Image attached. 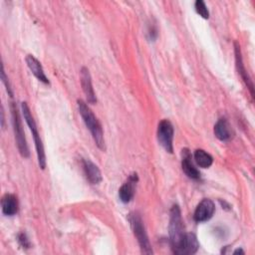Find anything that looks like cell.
<instances>
[{"label": "cell", "instance_id": "cell-13", "mask_svg": "<svg viewBox=\"0 0 255 255\" xmlns=\"http://www.w3.org/2000/svg\"><path fill=\"white\" fill-rule=\"evenodd\" d=\"M214 134L221 141H227L233 136V129L225 118H221L214 126Z\"/></svg>", "mask_w": 255, "mask_h": 255}, {"label": "cell", "instance_id": "cell-10", "mask_svg": "<svg viewBox=\"0 0 255 255\" xmlns=\"http://www.w3.org/2000/svg\"><path fill=\"white\" fill-rule=\"evenodd\" d=\"M80 79H81V85L83 88V92L87 98V101L89 104H96L97 103V97L93 88L92 84V78L90 75V72L88 68L83 67L80 72Z\"/></svg>", "mask_w": 255, "mask_h": 255}, {"label": "cell", "instance_id": "cell-3", "mask_svg": "<svg viewBox=\"0 0 255 255\" xmlns=\"http://www.w3.org/2000/svg\"><path fill=\"white\" fill-rule=\"evenodd\" d=\"M22 108V113H23V117L24 120L26 122V124L28 125L33 138H34V142H35V147H36V151H37V157H38V163L40 165V167L42 169H44L46 167V155H45V150H44V145L42 142V139L40 137L39 131H38V128L37 125L35 123V120L31 114V110L29 108V106L27 105L26 102H23L21 105Z\"/></svg>", "mask_w": 255, "mask_h": 255}, {"label": "cell", "instance_id": "cell-12", "mask_svg": "<svg viewBox=\"0 0 255 255\" xmlns=\"http://www.w3.org/2000/svg\"><path fill=\"white\" fill-rule=\"evenodd\" d=\"M181 168L183 172L191 179L197 180L200 178L199 170L194 166L191 160V153L188 148H183L181 150Z\"/></svg>", "mask_w": 255, "mask_h": 255}, {"label": "cell", "instance_id": "cell-7", "mask_svg": "<svg viewBox=\"0 0 255 255\" xmlns=\"http://www.w3.org/2000/svg\"><path fill=\"white\" fill-rule=\"evenodd\" d=\"M215 212V205L211 199H202L195 208L193 218L196 222H205L209 220Z\"/></svg>", "mask_w": 255, "mask_h": 255}, {"label": "cell", "instance_id": "cell-9", "mask_svg": "<svg viewBox=\"0 0 255 255\" xmlns=\"http://www.w3.org/2000/svg\"><path fill=\"white\" fill-rule=\"evenodd\" d=\"M234 53H235V63H236V68L238 71L239 76L241 77V79L243 80V82L245 83V85L247 86L248 90L250 91V94L252 97H254V87H253V82L251 80V78L249 77L245 66L243 64V60H242V55H241V50H240V46L237 42L234 43Z\"/></svg>", "mask_w": 255, "mask_h": 255}, {"label": "cell", "instance_id": "cell-14", "mask_svg": "<svg viewBox=\"0 0 255 255\" xmlns=\"http://www.w3.org/2000/svg\"><path fill=\"white\" fill-rule=\"evenodd\" d=\"M26 63L28 68L30 69V71L32 72V74L42 83H44L45 85H49V79L47 78V76L45 75V72L43 70V67L41 65V63L33 56V55H27L26 56Z\"/></svg>", "mask_w": 255, "mask_h": 255}, {"label": "cell", "instance_id": "cell-2", "mask_svg": "<svg viewBox=\"0 0 255 255\" xmlns=\"http://www.w3.org/2000/svg\"><path fill=\"white\" fill-rule=\"evenodd\" d=\"M168 233H169V241H170L171 249L173 253H175L186 233L184 231L180 208L176 204L172 205L169 211Z\"/></svg>", "mask_w": 255, "mask_h": 255}, {"label": "cell", "instance_id": "cell-4", "mask_svg": "<svg viewBox=\"0 0 255 255\" xmlns=\"http://www.w3.org/2000/svg\"><path fill=\"white\" fill-rule=\"evenodd\" d=\"M128 220L129 222L132 233L138 242L141 253L151 254L152 248L149 243L148 236L146 234L144 224H143V221H142L140 215L137 212H130L128 215Z\"/></svg>", "mask_w": 255, "mask_h": 255}, {"label": "cell", "instance_id": "cell-6", "mask_svg": "<svg viewBox=\"0 0 255 255\" xmlns=\"http://www.w3.org/2000/svg\"><path fill=\"white\" fill-rule=\"evenodd\" d=\"M173 126L168 120H162L157 127V140L159 144L169 153L173 151Z\"/></svg>", "mask_w": 255, "mask_h": 255}, {"label": "cell", "instance_id": "cell-8", "mask_svg": "<svg viewBox=\"0 0 255 255\" xmlns=\"http://www.w3.org/2000/svg\"><path fill=\"white\" fill-rule=\"evenodd\" d=\"M138 180L136 173H131L128 175V179L123 183L119 189V197L123 203H128L132 200L135 192L136 182Z\"/></svg>", "mask_w": 255, "mask_h": 255}, {"label": "cell", "instance_id": "cell-21", "mask_svg": "<svg viewBox=\"0 0 255 255\" xmlns=\"http://www.w3.org/2000/svg\"><path fill=\"white\" fill-rule=\"evenodd\" d=\"M244 254V251L242 250V249H236L234 252H233V254Z\"/></svg>", "mask_w": 255, "mask_h": 255}, {"label": "cell", "instance_id": "cell-19", "mask_svg": "<svg viewBox=\"0 0 255 255\" xmlns=\"http://www.w3.org/2000/svg\"><path fill=\"white\" fill-rule=\"evenodd\" d=\"M18 242L23 248H30L31 244L29 242V239L27 238L25 233H19L18 234Z\"/></svg>", "mask_w": 255, "mask_h": 255}, {"label": "cell", "instance_id": "cell-20", "mask_svg": "<svg viewBox=\"0 0 255 255\" xmlns=\"http://www.w3.org/2000/svg\"><path fill=\"white\" fill-rule=\"evenodd\" d=\"M1 79H2V82L4 83V85H5V87H6V90H7V92H8V93H9V95L12 97L11 88H10V86H9V83H8V79H7L6 75H5V71H4V68H3V67H2V72H1Z\"/></svg>", "mask_w": 255, "mask_h": 255}, {"label": "cell", "instance_id": "cell-5", "mask_svg": "<svg viewBox=\"0 0 255 255\" xmlns=\"http://www.w3.org/2000/svg\"><path fill=\"white\" fill-rule=\"evenodd\" d=\"M11 114H12L13 130H14L15 140L17 143L18 150L23 157H28L29 156V148H28V144L26 141L20 115H19V112H18V109H17L15 103H11Z\"/></svg>", "mask_w": 255, "mask_h": 255}, {"label": "cell", "instance_id": "cell-17", "mask_svg": "<svg viewBox=\"0 0 255 255\" xmlns=\"http://www.w3.org/2000/svg\"><path fill=\"white\" fill-rule=\"evenodd\" d=\"M193 156H194V160H195L196 164L202 168H208L213 163L212 156L208 152H206L205 150H203L201 148L195 149Z\"/></svg>", "mask_w": 255, "mask_h": 255}, {"label": "cell", "instance_id": "cell-22", "mask_svg": "<svg viewBox=\"0 0 255 255\" xmlns=\"http://www.w3.org/2000/svg\"><path fill=\"white\" fill-rule=\"evenodd\" d=\"M1 116H2V120H1L2 127H4V111H3V108L1 109Z\"/></svg>", "mask_w": 255, "mask_h": 255}, {"label": "cell", "instance_id": "cell-16", "mask_svg": "<svg viewBox=\"0 0 255 255\" xmlns=\"http://www.w3.org/2000/svg\"><path fill=\"white\" fill-rule=\"evenodd\" d=\"M2 212L6 216H13L18 212L19 203L16 195L11 193H6L1 199Z\"/></svg>", "mask_w": 255, "mask_h": 255}, {"label": "cell", "instance_id": "cell-1", "mask_svg": "<svg viewBox=\"0 0 255 255\" xmlns=\"http://www.w3.org/2000/svg\"><path fill=\"white\" fill-rule=\"evenodd\" d=\"M77 105H78L79 113H80L86 127L89 128L97 146L100 149L105 150L106 142H105L104 131H103L101 123L99 122L97 117L94 115L92 110L89 108V106L83 100H78Z\"/></svg>", "mask_w": 255, "mask_h": 255}, {"label": "cell", "instance_id": "cell-15", "mask_svg": "<svg viewBox=\"0 0 255 255\" xmlns=\"http://www.w3.org/2000/svg\"><path fill=\"white\" fill-rule=\"evenodd\" d=\"M83 169L87 179L92 184H98L102 181V173L99 167L90 159H83Z\"/></svg>", "mask_w": 255, "mask_h": 255}, {"label": "cell", "instance_id": "cell-18", "mask_svg": "<svg viewBox=\"0 0 255 255\" xmlns=\"http://www.w3.org/2000/svg\"><path fill=\"white\" fill-rule=\"evenodd\" d=\"M194 6H195V11L197 12V14H199L204 19H208L209 18V12H208V9H207L204 1L197 0L195 2Z\"/></svg>", "mask_w": 255, "mask_h": 255}, {"label": "cell", "instance_id": "cell-11", "mask_svg": "<svg viewBox=\"0 0 255 255\" xmlns=\"http://www.w3.org/2000/svg\"><path fill=\"white\" fill-rule=\"evenodd\" d=\"M198 248H199V242L195 234L186 232L175 254H178V255L194 254L197 252Z\"/></svg>", "mask_w": 255, "mask_h": 255}]
</instances>
